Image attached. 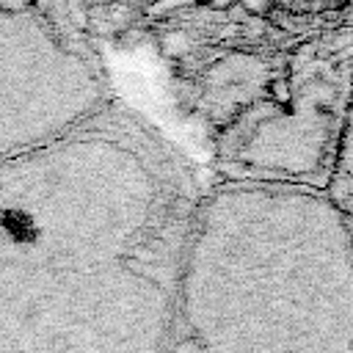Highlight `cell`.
<instances>
[{"instance_id": "1", "label": "cell", "mask_w": 353, "mask_h": 353, "mask_svg": "<svg viewBox=\"0 0 353 353\" xmlns=\"http://www.w3.org/2000/svg\"><path fill=\"white\" fill-rule=\"evenodd\" d=\"M102 94L99 55L61 0H0V113H80Z\"/></svg>"}, {"instance_id": "2", "label": "cell", "mask_w": 353, "mask_h": 353, "mask_svg": "<svg viewBox=\"0 0 353 353\" xmlns=\"http://www.w3.org/2000/svg\"><path fill=\"white\" fill-rule=\"evenodd\" d=\"M342 210H345L347 215H353V196H347V199L342 201Z\"/></svg>"}]
</instances>
